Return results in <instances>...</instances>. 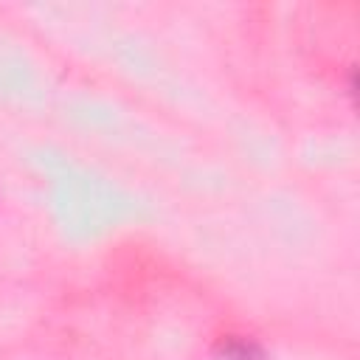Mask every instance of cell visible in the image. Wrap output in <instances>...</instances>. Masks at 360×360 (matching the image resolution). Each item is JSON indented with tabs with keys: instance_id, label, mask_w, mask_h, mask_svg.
<instances>
[{
	"instance_id": "obj_1",
	"label": "cell",
	"mask_w": 360,
	"mask_h": 360,
	"mask_svg": "<svg viewBox=\"0 0 360 360\" xmlns=\"http://www.w3.org/2000/svg\"><path fill=\"white\" fill-rule=\"evenodd\" d=\"M222 352L228 360H262V352L248 340H228Z\"/></svg>"
}]
</instances>
